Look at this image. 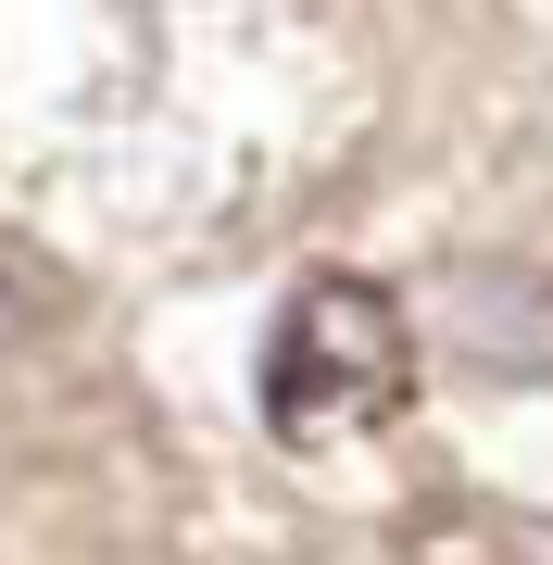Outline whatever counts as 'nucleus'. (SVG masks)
<instances>
[{"instance_id": "obj_1", "label": "nucleus", "mask_w": 553, "mask_h": 565, "mask_svg": "<svg viewBox=\"0 0 553 565\" xmlns=\"http://www.w3.org/2000/svg\"><path fill=\"white\" fill-rule=\"evenodd\" d=\"M415 403V327L377 277H315L289 289L277 340H265V427L289 452H328V440H365Z\"/></svg>"}, {"instance_id": "obj_2", "label": "nucleus", "mask_w": 553, "mask_h": 565, "mask_svg": "<svg viewBox=\"0 0 553 565\" xmlns=\"http://www.w3.org/2000/svg\"><path fill=\"white\" fill-rule=\"evenodd\" d=\"M0 340H13V289H0Z\"/></svg>"}]
</instances>
